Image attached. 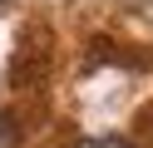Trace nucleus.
<instances>
[{"instance_id": "f257e3e1", "label": "nucleus", "mask_w": 153, "mask_h": 148, "mask_svg": "<svg viewBox=\"0 0 153 148\" xmlns=\"http://www.w3.org/2000/svg\"><path fill=\"white\" fill-rule=\"evenodd\" d=\"M20 143V128H15V118H0V148H15Z\"/></svg>"}, {"instance_id": "f03ea898", "label": "nucleus", "mask_w": 153, "mask_h": 148, "mask_svg": "<svg viewBox=\"0 0 153 148\" xmlns=\"http://www.w3.org/2000/svg\"><path fill=\"white\" fill-rule=\"evenodd\" d=\"M79 148H128L123 138H89V143H79Z\"/></svg>"}]
</instances>
